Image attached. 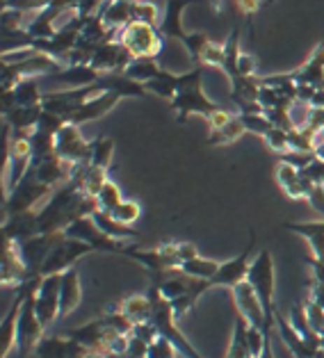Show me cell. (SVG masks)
<instances>
[{
	"mask_svg": "<svg viewBox=\"0 0 324 358\" xmlns=\"http://www.w3.org/2000/svg\"><path fill=\"white\" fill-rule=\"evenodd\" d=\"M52 192H55V189L41 185V182H37L28 173V176L23 178L21 185L5 196V201H3V217L39 210V208L50 199Z\"/></svg>",
	"mask_w": 324,
	"mask_h": 358,
	"instance_id": "cell-5",
	"label": "cell"
},
{
	"mask_svg": "<svg viewBox=\"0 0 324 358\" xmlns=\"http://www.w3.org/2000/svg\"><path fill=\"white\" fill-rule=\"evenodd\" d=\"M108 169H101V167H92L90 164V169H87L85 173V180H83V192L87 196H92L96 199L99 196V192L103 189V185L108 182Z\"/></svg>",
	"mask_w": 324,
	"mask_h": 358,
	"instance_id": "cell-38",
	"label": "cell"
},
{
	"mask_svg": "<svg viewBox=\"0 0 324 358\" xmlns=\"http://www.w3.org/2000/svg\"><path fill=\"white\" fill-rule=\"evenodd\" d=\"M233 5L244 14H256L260 7V0H233Z\"/></svg>",
	"mask_w": 324,
	"mask_h": 358,
	"instance_id": "cell-49",
	"label": "cell"
},
{
	"mask_svg": "<svg viewBox=\"0 0 324 358\" xmlns=\"http://www.w3.org/2000/svg\"><path fill=\"white\" fill-rule=\"evenodd\" d=\"M139 215H142V208H139L137 201H124V203L117 208V213L112 217H115V220L121 222V224L133 226L139 220Z\"/></svg>",
	"mask_w": 324,
	"mask_h": 358,
	"instance_id": "cell-42",
	"label": "cell"
},
{
	"mask_svg": "<svg viewBox=\"0 0 324 358\" xmlns=\"http://www.w3.org/2000/svg\"><path fill=\"white\" fill-rule=\"evenodd\" d=\"M222 263H217V260H210V258H204V256H197L188 260V263L181 265V272L190 276V278H197V281H210L217 269H220Z\"/></svg>",
	"mask_w": 324,
	"mask_h": 358,
	"instance_id": "cell-30",
	"label": "cell"
},
{
	"mask_svg": "<svg viewBox=\"0 0 324 358\" xmlns=\"http://www.w3.org/2000/svg\"><path fill=\"white\" fill-rule=\"evenodd\" d=\"M253 249H256V235H253V231H251V238H249L247 249H244L242 253H238L235 258L226 260V263L220 265L217 274L208 281L210 287H229V290H233L235 285H240L242 281H247Z\"/></svg>",
	"mask_w": 324,
	"mask_h": 358,
	"instance_id": "cell-10",
	"label": "cell"
},
{
	"mask_svg": "<svg viewBox=\"0 0 324 358\" xmlns=\"http://www.w3.org/2000/svg\"><path fill=\"white\" fill-rule=\"evenodd\" d=\"M306 201H309L315 213H320L324 217V185H313V182H311Z\"/></svg>",
	"mask_w": 324,
	"mask_h": 358,
	"instance_id": "cell-45",
	"label": "cell"
},
{
	"mask_svg": "<svg viewBox=\"0 0 324 358\" xmlns=\"http://www.w3.org/2000/svg\"><path fill=\"white\" fill-rule=\"evenodd\" d=\"M119 99H121V96L117 92H103L101 96H94V99L83 103V106L66 119V124L83 126V124H90V121L101 119V117H105L112 108L117 106Z\"/></svg>",
	"mask_w": 324,
	"mask_h": 358,
	"instance_id": "cell-17",
	"label": "cell"
},
{
	"mask_svg": "<svg viewBox=\"0 0 324 358\" xmlns=\"http://www.w3.org/2000/svg\"><path fill=\"white\" fill-rule=\"evenodd\" d=\"M12 92H14L16 108L41 106V101H43V92L39 90V80H37V78H25V80H21Z\"/></svg>",
	"mask_w": 324,
	"mask_h": 358,
	"instance_id": "cell-29",
	"label": "cell"
},
{
	"mask_svg": "<svg viewBox=\"0 0 324 358\" xmlns=\"http://www.w3.org/2000/svg\"><path fill=\"white\" fill-rule=\"evenodd\" d=\"M73 167L76 164L62 160L59 155H48V158L32 160L28 173L37 182H41V185H46L50 189H57L73 178Z\"/></svg>",
	"mask_w": 324,
	"mask_h": 358,
	"instance_id": "cell-12",
	"label": "cell"
},
{
	"mask_svg": "<svg viewBox=\"0 0 324 358\" xmlns=\"http://www.w3.org/2000/svg\"><path fill=\"white\" fill-rule=\"evenodd\" d=\"M99 16L112 32L119 34L128 23H133V0H105Z\"/></svg>",
	"mask_w": 324,
	"mask_h": 358,
	"instance_id": "cell-23",
	"label": "cell"
},
{
	"mask_svg": "<svg viewBox=\"0 0 324 358\" xmlns=\"http://www.w3.org/2000/svg\"><path fill=\"white\" fill-rule=\"evenodd\" d=\"M50 80H57L64 90H80V87H90L101 80V73L92 69L90 64L83 66H64L62 71L48 76Z\"/></svg>",
	"mask_w": 324,
	"mask_h": 358,
	"instance_id": "cell-24",
	"label": "cell"
},
{
	"mask_svg": "<svg viewBox=\"0 0 324 358\" xmlns=\"http://www.w3.org/2000/svg\"><path fill=\"white\" fill-rule=\"evenodd\" d=\"M130 336H135L139 340H144L146 345H151L160 334H157V329H155L153 322H146V324H135L133 327V334H130Z\"/></svg>",
	"mask_w": 324,
	"mask_h": 358,
	"instance_id": "cell-46",
	"label": "cell"
},
{
	"mask_svg": "<svg viewBox=\"0 0 324 358\" xmlns=\"http://www.w3.org/2000/svg\"><path fill=\"white\" fill-rule=\"evenodd\" d=\"M235 115H231V112H226V110H217L213 117L208 119V124H210V130H220V128H224L226 124H229V121L233 119Z\"/></svg>",
	"mask_w": 324,
	"mask_h": 358,
	"instance_id": "cell-47",
	"label": "cell"
},
{
	"mask_svg": "<svg viewBox=\"0 0 324 358\" xmlns=\"http://www.w3.org/2000/svg\"><path fill=\"white\" fill-rule=\"evenodd\" d=\"M87 253H94V249L90 244H85L80 240H71L62 235V240H59L52 251L48 253L46 263H43L39 276H52V274H64L66 269L76 267V263L80 260Z\"/></svg>",
	"mask_w": 324,
	"mask_h": 358,
	"instance_id": "cell-7",
	"label": "cell"
},
{
	"mask_svg": "<svg viewBox=\"0 0 324 358\" xmlns=\"http://www.w3.org/2000/svg\"><path fill=\"white\" fill-rule=\"evenodd\" d=\"M290 130H283V128H272L269 133L262 137L265 139V144L272 148V151H276V153H281V155H286L288 151H290Z\"/></svg>",
	"mask_w": 324,
	"mask_h": 358,
	"instance_id": "cell-40",
	"label": "cell"
},
{
	"mask_svg": "<svg viewBox=\"0 0 324 358\" xmlns=\"http://www.w3.org/2000/svg\"><path fill=\"white\" fill-rule=\"evenodd\" d=\"M260 358H274V352H272V338L267 340V347H265V352H262Z\"/></svg>",
	"mask_w": 324,
	"mask_h": 358,
	"instance_id": "cell-52",
	"label": "cell"
},
{
	"mask_svg": "<svg viewBox=\"0 0 324 358\" xmlns=\"http://www.w3.org/2000/svg\"><path fill=\"white\" fill-rule=\"evenodd\" d=\"M274 176H276L279 187H281L290 199H306V194H309L311 180L306 178L300 169H295L293 164L279 162L274 169Z\"/></svg>",
	"mask_w": 324,
	"mask_h": 358,
	"instance_id": "cell-20",
	"label": "cell"
},
{
	"mask_svg": "<svg viewBox=\"0 0 324 358\" xmlns=\"http://www.w3.org/2000/svg\"><path fill=\"white\" fill-rule=\"evenodd\" d=\"M41 276L28 278V294H25L23 306H21V315H19V331H16V349H19L21 358L34 354V349L46 336V329L37 317L34 310V292H37Z\"/></svg>",
	"mask_w": 324,
	"mask_h": 358,
	"instance_id": "cell-2",
	"label": "cell"
},
{
	"mask_svg": "<svg viewBox=\"0 0 324 358\" xmlns=\"http://www.w3.org/2000/svg\"><path fill=\"white\" fill-rule=\"evenodd\" d=\"M162 73V66L155 62V59H133V62L128 64V69L124 71L126 78H130V80L135 83H151L153 78H157Z\"/></svg>",
	"mask_w": 324,
	"mask_h": 358,
	"instance_id": "cell-32",
	"label": "cell"
},
{
	"mask_svg": "<svg viewBox=\"0 0 324 358\" xmlns=\"http://www.w3.org/2000/svg\"><path fill=\"white\" fill-rule=\"evenodd\" d=\"M247 130H244V124H242V119L240 115H235L229 124H226L224 128L220 130H210V137H208V146H224V144H231L235 142V139H240Z\"/></svg>",
	"mask_w": 324,
	"mask_h": 358,
	"instance_id": "cell-33",
	"label": "cell"
},
{
	"mask_svg": "<svg viewBox=\"0 0 324 358\" xmlns=\"http://www.w3.org/2000/svg\"><path fill=\"white\" fill-rule=\"evenodd\" d=\"M92 220L96 222V226H99V229L105 235H108V238L117 240V242H126V240H137L139 238V233L133 229V226H126V224L117 222L115 217L108 215V213L94 210L92 213Z\"/></svg>",
	"mask_w": 324,
	"mask_h": 358,
	"instance_id": "cell-27",
	"label": "cell"
},
{
	"mask_svg": "<svg viewBox=\"0 0 324 358\" xmlns=\"http://www.w3.org/2000/svg\"><path fill=\"white\" fill-rule=\"evenodd\" d=\"M66 238H71V240H80L85 244H90V247L94 251H105V253H124V244L117 242V240H112L108 238L99 226H96V222L92 220V215L90 217H80V220H76L73 224H69L66 226V231H64Z\"/></svg>",
	"mask_w": 324,
	"mask_h": 358,
	"instance_id": "cell-8",
	"label": "cell"
},
{
	"mask_svg": "<svg viewBox=\"0 0 324 358\" xmlns=\"http://www.w3.org/2000/svg\"><path fill=\"white\" fill-rule=\"evenodd\" d=\"M226 62V48L224 43H215L210 41L208 46L204 48V53L199 57V64L201 66H217V69H224Z\"/></svg>",
	"mask_w": 324,
	"mask_h": 358,
	"instance_id": "cell-39",
	"label": "cell"
},
{
	"mask_svg": "<svg viewBox=\"0 0 324 358\" xmlns=\"http://www.w3.org/2000/svg\"><path fill=\"white\" fill-rule=\"evenodd\" d=\"M226 358H251V352H249V322L244 320L242 315L235 317L233 336H231Z\"/></svg>",
	"mask_w": 324,
	"mask_h": 358,
	"instance_id": "cell-28",
	"label": "cell"
},
{
	"mask_svg": "<svg viewBox=\"0 0 324 358\" xmlns=\"http://www.w3.org/2000/svg\"><path fill=\"white\" fill-rule=\"evenodd\" d=\"M311 299L313 301H318L322 308H324V283H320V281H311Z\"/></svg>",
	"mask_w": 324,
	"mask_h": 358,
	"instance_id": "cell-50",
	"label": "cell"
},
{
	"mask_svg": "<svg viewBox=\"0 0 324 358\" xmlns=\"http://www.w3.org/2000/svg\"><path fill=\"white\" fill-rule=\"evenodd\" d=\"M238 115H240L242 124H244V130H247V133L265 137L269 130L274 128L272 124H269V119L265 117V112H238Z\"/></svg>",
	"mask_w": 324,
	"mask_h": 358,
	"instance_id": "cell-37",
	"label": "cell"
},
{
	"mask_svg": "<svg viewBox=\"0 0 324 358\" xmlns=\"http://www.w3.org/2000/svg\"><path fill=\"white\" fill-rule=\"evenodd\" d=\"M121 313L133 322V324H146L153 317V303L148 294H130L124 301H119Z\"/></svg>",
	"mask_w": 324,
	"mask_h": 358,
	"instance_id": "cell-26",
	"label": "cell"
},
{
	"mask_svg": "<svg viewBox=\"0 0 324 358\" xmlns=\"http://www.w3.org/2000/svg\"><path fill=\"white\" fill-rule=\"evenodd\" d=\"M297 85H309L313 90H324V41L313 50L304 66L290 73Z\"/></svg>",
	"mask_w": 324,
	"mask_h": 358,
	"instance_id": "cell-19",
	"label": "cell"
},
{
	"mask_svg": "<svg viewBox=\"0 0 324 358\" xmlns=\"http://www.w3.org/2000/svg\"><path fill=\"white\" fill-rule=\"evenodd\" d=\"M133 59L135 57L128 53V48L124 46V43H121L119 39H115V41H105V43H101L99 48H96L90 66L96 69L101 76L124 73Z\"/></svg>",
	"mask_w": 324,
	"mask_h": 358,
	"instance_id": "cell-13",
	"label": "cell"
},
{
	"mask_svg": "<svg viewBox=\"0 0 324 358\" xmlns=\"http://www.w3.org/2000/svg\"><path fill=\"white\" fill-rule=\"evenodd\" d=\"M92 142H87L80 133V126L64 124L55 135V155L71 164L90 162Z\"/></svg>",
	"mask_w": 324,
	"mask_h": 358,
	"instance_id": "cell-11",
	"label": "cell"
},
{
	"mask_svg": "<svg viewBox=\"0 0 324 358\" xmlns=\"http://www.w3.org/2000/svg\"><path fill=\"white\" fill-rule=\"evenodd\" d=\"M112 158H115V142L110 137H99L92 142V153H90V164L92 167L110 169Z\"/></svg>",
	"mask_w": 324,
	"mask_h": 358,
	"instance_id": "cell-34",
	"label": "cell"
},
{
	"mask_svg": "<svg viewBox=\"0 0 324 358\" xmlns=\"http://www.w3.org/2000/svg\"><path fill=\"white\" fill-rule=\"evenodd\" d=\"M231 296H233L235 308H238V315H242L244 320H247L249 327L262 329L265 334H274V320L267 317L265 306H262L256 290H253L247 281L235 285L231 290Z\"/></svg>",
	"mask_w": 324,
	"mask_h": 358,
	"instance_id": "cell-6",
	"label": "cell"
},
{
	"mask_svg": "<svg viewBox=\"0 0 324 358\" xmlns=\"http://www.w3.org/2000/svg\"><path fill=\"white\" fill-rule=\"evenodd\" d=\"M178 349L174 347L171 340H167L164 336H157L151 345H148L146 358H176Z\"/></svg>",
	"mask_w": 324,
	"mask_h": 358,
	"instance_id": "cell-41",
	"label": "cell"
},
{
	"mask_svg": "<svg viewBox=\"0 0 324 358\" xmlns=\"http://www.w3.org/2000/svg\"><path fill=\"white\" fill-rule=\"evenodd\" d=\"M83 301V285L78 269L71 267L62 274V285H59V317H69Z\"/></svg>",
	"mask_w": 324,
	"mask_h": 358,
	"instance_id": "cell-21",
	"label": "cell"
},
{
	"mask_svg": "<svg viewBox=\"0 0 324 358\" xmlns=\"http://www.w3.org/2000/svg\"><path fill=\"white\" fill-rule=\"evenodd\" d=\"M247 283L256 290L258 299L265 306V313L269 320L276 317V306H274V290H276V274H274V258L269 249H260L256 256L251 258Z\"/></svg>",
	"mask_w": 324,
	"mask_h": 358,
	"instance_id": "cell-3",
	"label": "cell"
},
{
	"mask_svg": "<svg viewBox=\"0 0 324 358\" xmlns=\"http://www.w3.org/2000/svg\"><path fill=\"white\" fill-rule=\"evenodd\" d=\"M304 310H306V317H309V324L313 327V331L318 336H322L324 334V308L309 296V301L304 303Z\"/></svg>",
	"mask_w": 324,
	"mask_h": 358,
	"instance_id": "cell-43",
	"label": "cell"
},
{
	"mask_svg": "<svg viewBox=\"0 0 324 358\" xmlns=\"http://www.w3.org/2000/svg\"><path fill=\"white\" fill-rule=\"evenodd\" d=\"M192 3H204V0H167V7H164L162 23H160V32L164 37L178 41L188 37V32L183 30V10Z\"/></svg>",
	"mask_w": 324,
	"mask_h": 358,
	"instance_id": "cell-22",
	"label": "cell"
},
{
	"mask_svg": "<svg viewBox=\"0 0 324 358\" xmlns=\"http://www.w3.org/2000/svg\"><path fill=\"white\" fill-rule=\"evenodd\" d=\"M28 278H32L28 274V267L23 263L21 256V247L12 240L3 238V256H0V281L7 287H19L21 283H25Z\"/></svg>",
	"mask_w": 324,
	"mask_h": 358,
	"instance_id": "cell-14",
	"label": "cell"
},
{
	"mask_svg": "<svg viewBox=\"0 0 324 358\" xmlns=\"http://www.w3.org/2000/svg\"><path fill=\"white\" fill-rule=\"evenodd\" d=\"M59 285H62V274L41 276L37 292H34V310L43 329L55 324L59 317Z\"/></svg>",
	"mask_w": 324,
	"mask_h": 358,
	"instance_id": "cell-9",
	"label": "cell"
},
{
	"mask_svg": "<svg viewBox=\"0 0 324 358\" xmlns=\"http://www.w3.org/2000/svg\"><path fill=\"white\" fill-rule=\"evenodd\" d=\"M90 349L76 343L71 336H43L34 349L37 358H85Z\"/></svg>",
	"mask_w": 324,
	"mask_h": 358,
	"instance_id": "cell-16",
	"label": "cell"
},
{
	"mask_svg": "<svg viewBox=\"0 0 324 358\" xmlns=\"http://www.w3.org/2000/svg\"><path fill=\"white\" fill-rule=\"evenodd\" d=\"M146 352H148V345L144 340H139L135 336H130V345H128V356L130 358H146Z\"/></svg>",
	"mask_w": 324,
	"mask_h": 358,
	"instance_id": "cell-48",
	"label": "cell"
},
{
	"mask_svg": "<svg viewBox=\"0 0 324 358\" xmlns=\"http://www.w3.org/2000/svg\"><path fill=\"white\" fill-rule=\"evenodd\" d=\"M25 294H28V281L16 287V299L12 308L5 313L3 322H0V358H7L12 349H16V331H19V315Z\"/></svg>",
	"mask_w": 324,
	"mask_h": 358,
	"instance_id": "cell-15",
	"label": "cell"
},
{
	"mask_svg": "<svg viewBox=\"0 0 324 358\" xmlns=\"http://www.w3.org/2000/svg\"><path fill=\"white\" fill-rule=\"evenodd\" d=\"M274 331L279 334V338H281V343L288 347V352H290L295 358H315L318 356L320 349H315L306 343V340L293 329L290 322L283 320V315L279 310H276V317H274Z\"/></svg>",
	"mask_w": 324,
	"mask_h": 358,
	"instance_id": "cell-18",
	"label": "cell"
},
{
	"mask_svg": "<svg viewBox=\"0 0 324 358\" xmlns=\"http://www.w3.org/2000/svg\"><path fill=\"white\" fill-rule=\"evenodd\" d=\"M283 229L309 240L313 258H318L324 263V222H304V224L288 222V224H283Z\"/></svg>",
	"mask_w": 324,
	"mask_h": 358,
	"instance_id": "cell-25",
	"label": "cell"
},
{
	"mask_svg": "<svg viewBox=\"0 0 324 358\" xmlns=\"http://www.w3.org/2000/svg\"><path fill=\"white\" fill-rule=\"evenodd\" d=\"M133 23H146L153 25V28H160V10H157L155 3H148V0H133Z\"/></svg>",
	"mask_w": 324,
	"mask_h": 358,
	"instance_id": "cell-36",
	"label": "cell"
},
{
	"mask_svg": "<svg viewBox=\"0 0 324 358\" xmlns=\"http://www.w3.org/2000/svg\"><path fill=\"white\" fill-rule=\"evenodd\" d=\"M117 39L124 43L135 59H155L164 48V34L160 28L146 23H128Z\"/></svg>",
	"mask_w": 324,
	"mask_h": 358,
	"instance_id": "cell-4",
	"label": "cell"
},
{
	"mask_svg": "<svg viewBox=\"0 0 324 358\" xmlns=\"http://www.w3.org/2000/svg\"><path fill=\"white\" fill-rule=\"evenodd\" d=\"M309 265H311V269H313V278L315 281H320V283H324V263L322 260H318V258H309Z\"/></svg>",
	"mask_w": 324,
	"mask_h": 358,
	"instance_id": "cell-51",
	"label": "cell"
},
{
	"mask_svg": "<svg viewBox=\"0 0 324 358\" xmlns=\"http://www.w3.org/2000/svg\"><path fill=\"white\" fill-rule=\"evenodd\" d=\"M124 196H121V189L117 182H112L108 180L103 185V189L99 192V196H96V203H99V208L96 210H101V213H108V215H115L117 213V208L124 203Z\"/></svg>",
	"mask_w": 324,
	"mask_h": 358,
	"instance_id": "cell-35",
	"label": "cell"
},
{
	"mask_svg": "<svg viewBox=\"0 0 324 358\" xmlns=\"http://www.w3.org/2000/svg\"><path fill=\"white\" fill-rule=\"evenodd\" d=\"M288 322L293 324V329L300 334L306 343H309L311 347L320 349V336L315 334L313 327L309 324V317H306V310H304V303H293L290 308V317H288Z\"/></svg>",
	"mask_w": 324,
	"mask_h": 358,
	"instance_id": "cell-31",
	"label": "cell"
},
{
	"mask_svg": "<svg viewBox=\"0 0 324 358\" xmlns=\"http://www.w3.org/2000/svg\"><path fill=\"white\" fill-rule=\"evenodd\" d=\"M204 69L197 64L192 71H185L178 76V90H176V96L171 99V108L178 112V124H185V119L190 115H201L210 119L215 115L220 106H215L213 101L208 99L201 90V76H204Z\"/></svg>",
	"mask_w": 324,
	"mask_h": 358,
	"instance_id": "cell-1",
	"label": "cell"
},
{
	"mask_svg": "<svg viewBox=\"0 0 324 358\" xmlns=\"http://www.w3.org/2000/svg\"><path fill=\"white\" fill-rule=\"evenodd\" d=\"M302 173L313 182V185H324V160L315 158Z\"/></svg>",
	"mask_w": 324,
	"mask_h": 358,
	"instance_id": "cell-44",
	"label": "cell"
}]
</instances>
